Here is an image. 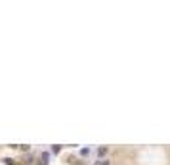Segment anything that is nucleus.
<instances>
[{
    "label": "nucleus",
    "instance_id": "nucleus-1",
    "mask_svg": "<svg viewBox=\"0 0 170 165\" xmlns=\"http://www.w3.org/2000/svg\"><path fill=\"white\" fill-rule=\"evenodd\" d=\"M105 154H107V146H100L97 148V156H100V159H103Z\"/></svg>",
    "mask_w": 170,
    "mask_h": 165
},
{
    "label": "nucleus",
    "instance_id": "nucleus-2",
    "mask_svg": "<svg viewBox=\"0 0 170 165\" xmlns=\"http://www.w3.org/2000/svg\"><path fill=\"white\" fill-rule=\"evenodd\" d=\"M48 157H50L48 154H42V156H40V163H38V165H48Z\"/></svg>",
    "mask_w": 170,
    "mask_h": 165
},
{
    "label": "nucleus",
    "instance_id": "nucleus-3",
    "mask_svg": "<svg viewBox=\"0 0 170 165\" xmlns=\"http://www.w3.org/2000/svg\"><path fill=\"white\" fill-rule=\"evenodd\" d=\"M94 165H109V161H107L105 157H103V159H97V161H96V163H94Z\"/></svg>",
    "mask_w": 170,
    "mask_h": 165
},
{
    "label": "nucleus",
    "instance_id": "nucleus-4",
    "mask_svg": "<svg viewBox=\"0 0 170 165\" xmlns=\"http://www.w3.org/2000/svg\"><path fill=\"white\" fill-rule=\"evenodd\" d=\"M4 163H6V165H15V161H14V159H10V157H6Z\"/></svg>",
    "mask_w": 170,
    "mask_h": 165
},
{
    "label": "nucleus",
    "instance_id": "nucleus-5",
    "mask_svg": "<svg viewBox=\"0 0 170 165\" xmlns=\"http://www.w3.org/2000/svg\"><path fill=\"white\" fill-rule=\"evenodd\" d=\"M80 154H82V156H88V154H90V148H82V150H80Z\"/></svg>",
    "mask_w": 170,
    "mask_h": 165
}]
</instances>
